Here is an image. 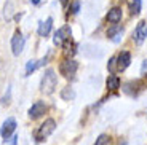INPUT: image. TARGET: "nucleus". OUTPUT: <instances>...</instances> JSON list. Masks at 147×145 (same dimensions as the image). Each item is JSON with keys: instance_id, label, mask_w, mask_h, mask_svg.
<instances>
[{"instance_id": "14", "label": "nucleus", "mask_w": 147, "mask_h": 145, "mask_svg": "<svg viewBox=\"0 0 147 145\" xmlns=\"http://www.w3.org/2000/svg\"><path fill=\"white\" fill-rule=\"evenodd\" d=\"M106 85H107V89L109 91H117L118 88H120V80H118V77H115V75H109Z\"/></svg>"}, {"instance_id": "6", "label": "nucleus", "mask_w": 147, "mask_h": 145, "mask_svg": "<svg viewBox=\"0 0 147 145\" xmlns=\"http://www.w3.org/2000/svg\"><path fill=\"white\" fill-rule=\"evenodd\" d=\"M133 38H134V42H136L138 45H141L147 38V22L146 21H139V24H138L136 29H134Z\"/></svg>"}, {"instance_id": "26", "label": "nucleus", "mask_w": 147, "mask_h": 145, "mask_svg": "<svg viewBox=\"0 0 147 145\" xmlns=\"http://www.w3.org/2000/svg\"><path fill=\"white\" fill-rule=\"evenodd\" d=\"M146 85H147V75H146Z\"/></svg>"}, {"instance_id": "16", "label": "nucleus", "mask_w": 147, "mask_h": 145, "mask_svg": "<svg viewBox=\"0 0 147 145\" xmlns=\"http://www.w3.org/2000/svg\"><path fill=\"white\" fill-rule=\"evenodd\" d=\"M61 97H63L64 101H72V99L75 97V93H74V89L70 86H66L61 91Z\"/></svg>"}, {"instance_id": "20", "label": "nucleus", "mask_w": 147, "mask_h": 145, "mask_svg": "<svg viewBox=\"0 0 147 145\" xmlns=\"http://www.w3.org/2000/svg\"><path fill=\"white\" fill-rule=\"evenodd\" d=\"M16 144H18V136L13 134V136H10V137L5 139L2 145H16Z\"/></svg>"}, {"instance_id": "13", "label": "nucleus", "mask_w": 147, "mask_h": 145, "mask_svg": "<svg viewBox=\"0 0 147 145\" xmlns=\"http://www.w3.org/2000/svg\"><path fill=\"white\" fill-rule=\"evenodd\" d=\"M121 34H123V29H121L118 24H114L109 30H107V37H109L110 40H114V42H118V40H120V35H121Z\"/></svg>"}, {"instance_id": "2", "label": "nucleus", "mask_w": 147, "mask_h": 145, "mask_svg": "<svg viewBox=\"0 0 147 145\" xmlns=\"http://www.w3.org/2000/svg\"><path fill=\"white\" fill-rule=\"evenodd\" d=\"M56 129V121L53 120V118H48V120H45V123L43 124H40V128L37 129V132H35V139L38 142H42V140H45V139L48 137V136L51 134L53 131Z\"/></svg>"}, {"instance_id": "19", "label": "nucleus", "mask_w": 147, "mask_h": 145, "mask_svg": "<svg viewBox=\"0 0 147 145\" xmlns=\"http://www.w3.org/2000/svg\"><path fill=\"white\" fill-rule=\"evenodd\" d=\"M112 144V140H110V137L107 134H101L99 137L96 139V144L94 145H110Z\"/></svg>"}, {"instance_id": "23", "label": "nucleus", "mask_w": 147, "mask_h": 145, "mask_svg": "<svg viewBox=\"0 0 147 145\" xmlns=\"http://www.w3.org/2000/svg\"><path fill=\"white\" fill-rule=\"evenodd\" d=\"M141 73H144V75L147 73V61H144V62H142V67H141Z\"/></svg>"}, {"instance_id": "4", "label": "nucleus", "mask_w": 147, "mask_h": 145, "mask_svg": "<svg viewBox=\"0 0 147 145\" xmlns=\"http://www.w3.org/2000/svg\"><path fill=\"white\" fill-rule=\"evenodd\" d=\"M11 50H13V54L15 56H19L24 50V37L19 30H16L13 38H11Z\"/></svg>"}, {"instance_id": "21", "label": "nucleus", "mask_w": 147, "mask_h": 145, "mask_svg": "<svg viewBox=\"0 0 147 145\" xmlns=\"http://www.w3.org/2000/svg\"><path fill=\"white\" fill-rule=\"evenodd\" d=\"M107 69H109L110 72H115V70H117V58H110L109 64H107Z\"/></svg>"}, {"instance_id": "9", "label": "nucleus", "mask_w": 147, "mask_h": 145, "mask_svg": "<svg viewBox=\"0 0 147 145\" xmlns=\"http://www.w3.org/2000/svg\"><path fill=\"white\" fill-rule=\"evenodd\" d=\"M144 85L141 83L139 80H134V81H126L125 85H123V91H125L126 94L129 96H136L138 93H139L141 89H142Z\"/></svg>"}, {"instance_id": "10", "label": "nucleus", "mask_w": 147, "mask_h": 145, "mask_svg": "<svg viewBox=\"0 0 147 145\" xmlns=\"http://www.w3.org/2000/svg\"><path fill=\"white\" fill-rule=\"evenodd\" d=\"M131 62V56L128 51H121L117 58V70H125Z\"/></svg>"}, {"instance_id": "24", "label": "nucleus", "mask_w": 147, "mask_h": 145, "mask_svg": "<svg viewBox=\"0 0 147 145\" xmlns=\"http://www.w3.org/2000/svg\"><path fill=\"white\" fill-rule=\"evenodd\" d=\"M38 2H40V0H30V3H34V5H37Z\"/></svg>"}, {"instance_id": "1", "label": "nucleus", "mask_w": 147, "mask_h": 145, "mask_svg": "<svg viewBox=\"0 0 147 145\" xmlns=\"http://www.w3.org/2000/svg\"><path fill=\"white\" fill-rule=\"evenodd\" d=\"M56 85H58V77H56L55 70L53 69L45 70L43 77H42V81H40V91L45 93V94H51L53 91L56 89Z\"/></svg>"}, {"instance_id": "3", "label": "nucleus", "mask_w": 147, "mask_h": 145, "mask_svg": "<svg viewBox=\"0 0 147 145\" xmlns=\"http://www.w3.org/2000/svg\"><path fill=\"white\" fill-rule=\"evenodd\" d=\"M77 69H78V64L74 59H66V61H63L59 64V72H61V75L64 78H72L75 75V72H77Z\"/></svg>"}, {"instance_id": "11", "label": "nucleus", "mask_w": 147, "mask_h": 145, "mask_svg": "<svg viewBox=\"0 0 147 145\" xmlns=\"http://www.w3.org/2000/svg\"><path fill=\"white\" fill-rule=\"evenodd\" d=\"M106 19L109 22H112V24H117V22H120L121 19V10L118 7H114V8H110L109 13H107Z\"/></svg>"}, {"instance_id": "25", "label": "nucleus", "mask_w": 147, "mask_h": 145, "mask_svg": "<svg viewBox=\"0 0 147 145\" xmlns=\"http://www.w3.org/2000/svg\"><path fill=\"white\" fill-rule=\"evenodd\" d=\"M61 2V5H67V0H59Z\"/></svg>"}, {"instance_id": "12", "label": "nucleus", "mask_w": 147, "mask_h": 145, "mask_svg": "<svg viewBox=\"0 0 147 145\" xmlns=\"http://www.w3.org/2000/svg\"><path fill=\"white\" fill-rule=\"evenodd\" d=\"M51 26H53V19L51 18H48L47 21L38 22V35L47 37L48 34H50V30H51Z\"/></svg>"}, {"instance_id": "8", "label": "nucleus", "mask_w": 147, "mask_h": 145, "mask_svg": "<svg viewBox=\"0 0 147 145\" xmlns=\"http://www.w3.org/2000/svg\"><path fill=\"white\" fill-rule=\"evenodd\" d=\"M45 112H47V105H45V102L38 101V102H35V104L29 109V118L37 120V118H40Z\"/></svg>"}, {"instance_id": "18", "label": "nucleus", "mask_w": 147, "mask_h": 145, "mask_svg": "<svg viewBox=\"0 0 147 145\" xmlns=\"http://www.w3.org/2000/svg\"><path fill=\"white\" fill-rule=\"evenodd\" d=\"M37 67H38V62H37L35 59H30V61L26 64V77H29L30 73L37 69Z\"/></svg>"}, {"instance_id": "17", "label": "nucleus", "mask_w": 147, "mask_h": 145, "mask_svg": "<svg viewBox=\"0 0 147 145\" xmlns=\"http://www.w3.org/2000/svg\"><path fill=\"white\" fill-rule=\"evenodd\" d=\"M129 11H131V15H139L141 0H131V2H129Z\"/></svg>"}, {"instance_id": "22", "label": "nucleus", "mask_w": 147, "mask_h": 145, "mask_svg": "<svg viewBox=\"0 0 147 145\" xmlns=\"http://www.w3.org/2000/svg\"><path fill=\"white\" fill-rule=\"evenodd\" d=\"M70 10H72L74 15H75V13H78V10H80V3H78V2H74L72 7H70Z\"/></svg>"}, {"instance_id": "15", "label": "nucleus", "mask_w": 147, "mask_h": 145, "mask_svg": "<svg viewBox=\"0 0 147 145\" xmlns=\"http://www.w3.org/2000/svg\"><path fill=\"white\" fill-rule=\"evenodd\" d=\"M64 46V56H66V59H70L74 54H75V43H74L72 40H69V42H66V43L63 45Z\"/></svg>"}, {"instance_id": "5", "label": "nucleus", "mask_w": 147, "mask_h": 145, "mask_svg": "<svg viewBox=\"0 0 147 145\" xmlns=\"http://www.w3.org/2000/svg\"><path fill=\"white\" fill-rule=\"evenodd\" d=\"M70 34L72 32H70L69 26H63V27L55 34V38H53L55 45H64L66 42H69L70 40Z\"/></svg>"}, {"instance_id": "7", "label": "nucleus", "mask_w": 147, "mask_h": 145, "mask_svg": "<svg viewBox=\"0 0 147 145\" xmlns=\"http://www.w3.org/2000/svg\"><path fill=\"white\" fill-rule=\"evenodd\" d=\"M15 129H16V120L15 118H8V120L3 121V124L0 128V134H2L3 139H7L15 132Z\"/></svg>"}]
</instances>
